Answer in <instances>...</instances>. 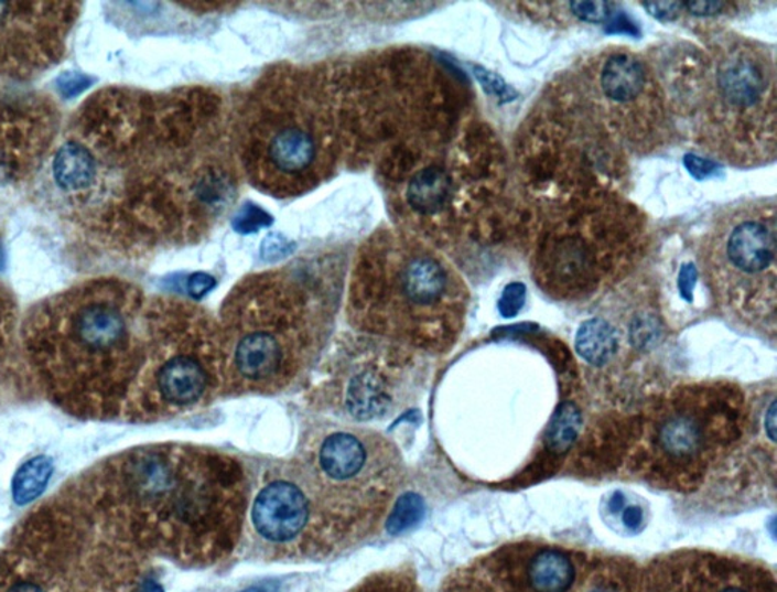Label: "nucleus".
I'll return each mask as SVG.
<instances>
[{"label": "nucleus", "mask_w": 777, "mask_h": 592, "mask_svg": "<svg viewBox=\"0 0 777 592\" xmlns=\"http://www.w3.org/2000/svg\"><path fill=\"white\" fill-rule=\"evenodd\" d=\"M128 482L157 542L181 561L207 566L236 549L251 489L231 454L193 444L143 451Z\"/></svg>", "instance_id": "obj_1"}, {"label": "nucleus", "mask_w": 777, "mask_h": 592, "mask_svg": "<svg viewBox=\"0 0 777 592\" xmlns=\"http://www.w3.org/2000/svg\"><path fill=\"white\" fill-rule=\"evenodd\" d=\"M751 394L734 381H688L650 398L612 437V461L635 481L695 493L740 444Z\"/></svg>", "instance_id": "obj_2"}, {"label": "nucleus", "mask_w": 777, "mask_h": 592, "mask_svg": "<svg viewBox=\"0 0 777 592\" xmlns=\"http://www.w3.org/2000/svg\"><path fill=\"white\" fill-rule=\"evenodd\" d=\"M303 493L309 551L328 555L376 534L402 483V458L378 432L354 426L312 430L285 465Z\"/></svg>", "instance_id": "obj_3"}, {"label": "nucleus", "mask_w": 777, "mask_h": 592, "mask_svg": "<svg viewBox=\"0 0 777 592\" xmlns=\"http://www.w3.org/2000/svg\"><path fill=\"white\" fill-rule=\"evenodd\" d=\"M225 392L273 395L315 364L325 321L315 298L280 280L252 281L224 308Z\"/></svg>", "instance_id": "obj_4"}, {"label": "nucleus", "mask_w": 777, "mask_h": 592, "mask_svg": "<svg viewBox=\"0 0 777 592\" xmlns=\"http://www.w3.org/2000/svg\"><path fill=\"white\" fill-rule=\"evenodd\" d=\"M354 320L366 332L424 353L449 349L461 332L466 295L449 266L432 252H410L382 278L353 293Z\"/></svg>", "instance_id": "obj_5"}, {"label": "nucleus", "mask_w": 777, "mask_h": 592, "mask_svg": "<svg viewBox=\"0 0 777 592\" xmlns=\"http://www.w3.org/2000/svg\"><path fill=\"white\" fill-rule=\"evenodd\" d=\"M700 263L724 313L744 327L775 337V201H746L720 212L704 235Z\"/></svg>", "instance_id": "obj_6"}, {"label": "nucleus", "mask_w": 777, "mask_h": 592, "mask_svg": "<svg viewBox=\"0 0 777 592\" xmlns=\"http://www.w3.org/2000/svg\"><path fill=\"white\" fill-rule=\"evenodd\" d=\"M708 95L710 137L723 159H775L776 68L764 44L740 37L719 44Z\"/></svg>", "instance_id": "obj_7"}, {"label": "nucleus", "mask_w": 777, "mask_h": 592, "mask_svg": "<svg viewBox=\"0 0 777 592\" xmlns=\"http://www.w3.org/2000/svg\"><path fill=\"white\" fill-rule=\"evenodd\" d=\"M220 394H225L220 330L199 310L180 309L152 370V406L183 413L211 405Z\"/></svg>", "instance_id": "obj_8"}, {"label": "nucleus", "mask_w": 777, "mask_h": 592, "mask_svg": "<svg viewBox=\"0 0 777 592\" xmlns=\"http://www.w3.org/2000/svg\"><path fill=\"white\" fill-rule=\"evenodd\" d=\"M247 521L266 551L310 556L307 507L285 466L266 475L249 500Z\"/></svg>", "instance_id": "obj_9"}, {"label": "nucleus", "mask_w": 777, "mask_h": 592, "mask_svg": "<svg viewBox=\"0 0 777 592\" xmlns=\"http://www.w3.org/2000/svg\"><path fill=\"white\" fill-rule=\"evenodd\" d=\"M320 142L309 125L288 119L278 122L263 143L265 161L280 179L298 180L315 168Z\"/></svg>", "instance_id": "obj_10"}, {"label": "nucleus", "mask_w": 777, "mask_h": 592, "mask_svg": "<svg viewBox=\"0 0 777 592\" xmlns=\"http://www.w3.org/2000/svg\"><path fill=\"white\" fill-rule=\"evenodd\" d=\"M650 72L646 64L630 52H612L600 66V92L614 106L635 107L650 95Z\"/></svg>", "instance_id": "obj_11"}, {"label": "nucleus", "mask_w": 777, "mask_h": 592, "mask_svg": "<svg viewBox=\"0 0 777 592\" xmlns=\"http://www.w3.org/2000/svg\"><path fill=\"white\" fill-rule=\"evenodd\" d=\"M76 337L88 348L110 349L127 336L122 312L107 303H91L79 309L74 321Z\"/></svg>", "instance_id": "obj_12"}, {"label": "nucleus", "mask_w": 777, "mask_h": 592, "mask_svg": "<svg viewBox=\"0 0 777 592\" xmlns=\"http://www.w3.org/2000/svg\"><path fill=\"white\" fill-rule=\"evenodd\" d=\"M453 183L445 169L429 166L414 173L406 191L409 207L421 216H434L450 203Z\"/></svg>", "instance_id": "obj_13"}, {"label": "nucleus", "mask_w": 777, "mask_h": 592, "mask_svg": "<svg viewBox=\"0 0 777 592\" xmlns=\"http://www.w3.org/2000/svg\"><path fill=\"white\" fill-rule=\"evenodd\" d=\"M622 337L614 325L603 320L593 317L580 325L575 336V349L579 356L595 368L607 366L618 356Z\"/></svg>", "instance_id": "obj_14"}, {"label": "nucleus", "mask_w": 777, "mask_h": 592, "mask_svg": "<svg viewBox=\"0 0 777 592\" xmlns=\"http://www.w3.org/2000/svg\"><path fill=\"white\" fill-rule=\"evenodd\" d=\"M56 184L67 192L87 189L96 176V163L83 144L68 142L60 148L54 160Z\"/></svg>", "instance_id": "obj_15"}, {"label": "nucleus", "mask_w": 777, "mask_h": 592, "mask_svg": "<svg viewBox=\"0 0 777 592\" xmlns=\"http://www.w3.org/2000/svg\"><path fill=\"white\" fill-rule=\"evenodd\" d=\"M582 412L575 405L565 402L554 415L547 430L546 449L551 456H562L578 439L582 430Z\"/></svg>", "instance_id": "obj_16"}, {"label": "nucleus", "mask_w": 777, "mask_h": 592, "mask_svg": "<svg viewBox=\"0 0 777 592\" xmlns=\"http://www.w3.org/2000/svg\"><path fill=\"white\" fill-rule=\"evenodd\" d=\"M54 471L50 458L39 456L26 462L15 474L13 481L14 502L20 506L30 505L46 489Z\"/></svg>", "instance_id": "obj_17"}, {"label": "nucleus", "mask_w": 777, "mask_h": 592, "mask_svg": "<svg viewBox=\"0 0 777 592\" xmlns=\"http://www.w3.org/2000/svg\"><path fill=\"white\" fill-rule=\"evenodd\" d=\"M421 515L422 503L420 498L413 497V495L401 498V500L397 502V506L393 507V513L389 517V529L393 534L409 529V527L420 521Z\"/></svg>", "instance_id": "obj_18"}, {"label": "nucleus", "mask_w": 777, "mask_h": 592, "mask_svg": "<svg viewBox=\"0 0 777 592\" xmlns=\"http://www.w3.org/2000/svg\"><path fill=\"white\" fill-rule=\"evenodd\" d=\"M568 7L583 22L602 23L611 18L615 6L612 2H571Z\"/></svg>", "instance_id": "obj_19"}, {"label": "nucleus", "mask_w": 777, "mask_h": 592, "mask_svg": "<svg viewBox=\"0 0 777 592\" xmlns=\"http://www.w3.org/2000/svg\"><path fill=\"white\" fill-rule=\"evenodd\" d=\"M271 224L272 219L268 213L261 211L257 205L248 204L241 208L239 216H237L236 229L240 233H256Z\"/></svg>", "instance_id": "obj_20"}, {"label": "nucleus", "mask_w": 777, "mask_h": 592, "mask_svg": "<svg viewBox=\"0 0 777 592\" xmlns=\"http://www.w3.org/2000/svg\"><path fill=\"white\" fill-rule=\"evenodd\" d=\"M526 288L521 283L507 286L500 300V312L503 316L510 317L517 315L519 309L525 304Z\"/></svg>", "instance_id": "obj_21"}, {"label": "nucleus", "mask_w": 777, "mask_h": 592, "mask_svg": "<svg viewBox=\"0 0 777 592\" xmlns=\"http://www.w3.org/2000/svg\"><path fill=\"white\" fill-rule=\"evenodd\" d=\"M293 245L281 235H269L261 245V256L265 260L277 261L292 252Z\"/></svg>", "instance_id": "obj_22"}, {"label": "nucleus", "mask_w": 777, "mask_h": 592, "mask_svg": "<svg viewBox=\"0 0 777 592\" xmlns=\"http://www.w3.org/2000/svg\"><path fill=\"white\" fill-rule=\"evenodd\" d=\"M90 86L91 79L86 75L78 74V72H67V74L62 75L58 83L60 92H63L66 98H74V96H78L79 93L87 90Z\"/></svg>", "instance_id": "obj_23"}, {"label": "nucleus", "mask_w": 777, "mask_h": 592, "mask_svg": "<svg viewBox=\"0 0 777 592\" xmlns=\"http://www.w3.org/2000/svg\"><path fill=\"white\" fill-rule=\"evenodd\" d=\"M644 8H647V13L651 18L660 20V22H672L680 15L683 2H644Z\"/></svg>", "instance_id": "obj_24"}, {"label": "nucleus", "mask_w": 777, "mask_h": 592, "mask_svg": "<svg viewBox=\"0 0 777 592\" xmlns=\"http://www.w3.org/2000/svg\"><path fill=\"white\" fill-rule=\"evenodd\" d=\"M686 166L691 175L698 180L710 179V176L715 175L716 171H719V166H716L715 163L695 155L686 157Z\"/></svg>", "instance_id": "obj_25"}, {"label": "nucleus", "mask_w": 777, "mask_h": 592, "mask_svg": "<svg viewBox=\"0 0 777 592\" xmlns=\"http://www.w3.org/2000/svg\"><path fill=\"white\" fill-rule=\"evenodd\" d=\"M729 7L724 2H683V8H687L688 13L704 18V15H715L723 13V8Z\"/></svg>", "instance_id": "obj_26"}, {"label": "nucleus", "mask_w": 777, "mask_h": 592, "mask_svg": "<svg viewBox=\"0 0 777 592\" xmlns=\"http://www.w3.org/2000/svg\"><path fill=\"white\" fill-rule=\"evenodd\" d=\"M583 592H624L623 588L617 585L614 578H606V574L594 575L593 582Z\"/></svg>", "instance_id": "obj_27"}, {"label": "nucleus", "mask_w": 777, "mask_h": 592, "mask_svg": "<svg viewBox=\"0 0 777 592\" xmlns=\"http://www.w3.org/2000/svg\"><path fill=\"white\" fill-rule=\"evenodd\" d=\"M213 284H215V281L211 277L205 276V273H196L188 281V292L195 298L203 297L205 292L213 288Z\"/></svg>", "instance_id": "obj_28"}, {"label": "nucleus", "mask_w": 777, "mask_h": 592, "mask_svg": "<svg viewBox=\"0 0 777 592\" xmlns=\"http://www.w3.org/2000/svg\"><path fill=\"white\" fill-rule=\"evenodd\" d=\"M622 518L624 526L634 530L636 527H641L643 525V510L639 509L638 506L626 507V509L623 510Z\"/></svg>", "instance_id": "obj_29"}, {"label": "nucleus", "mask_w": 777, "mask_h": 592, "mask_svg": "<svg viewBox=\"0 0 777 592\" xmlns=\"http://www.w3.org/2000/svg\"><path fill=\"white\" fill-rule=\"evenodd\" d=\"M8 592H44V591L39 585H35V583L22 582V583H18V585H14L13 588H11V590Z\"/></svg>", "instance_id": "obj_30"}, {"label": "nucleus", "mask_w": 777, "mask_h": 592, "mask_svg": "<svg viewBox=\"0 0 777 592\" xmlns=\"http://www.w3.org/2000/svg\"><path fill=\"white\" fill-rule=\"evenodd\" d=\"M139 592H163V590H161V586L157 585L155 582H151V580H148V582H144L143 586L140 588Z\"/></svg>", "instance_id": "obj_31"}, {"label": "nucleus", "mask_w": 777, "mask_h": 592, "mask_svg": "<svg viewBox=\"0 0 777 592\" xmlns=\"http://www.w3.org/2000/svg\"><path fill=\"white\" fill-rule=\"evenodd\" d=\"M241 592H276V588H273L271 585L253 586V588H249V590H245Z\"/></svg>", "instance_id": "obj_32"}]
</instances>
